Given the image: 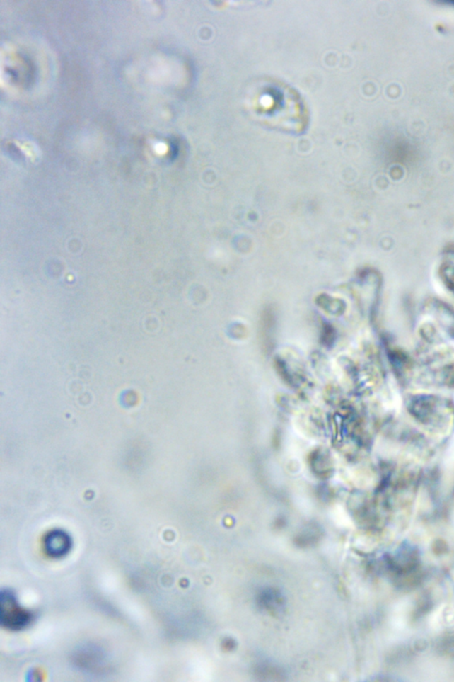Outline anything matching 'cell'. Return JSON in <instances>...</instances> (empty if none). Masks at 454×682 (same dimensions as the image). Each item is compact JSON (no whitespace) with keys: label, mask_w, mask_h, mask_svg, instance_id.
<instances>
[{"label":"cell","mask_w":454,"mask_h":682,"mask_svg":"<svg viewBox=\"0 0 454 682\" xmlns=\"http://www.w3.org/2000/svg\"><path fill=\"white\" fill-rule=\"evenodd\" d=\"M33 620V612L23 608L10 590L0 593V623L9 630H23Z\"/></svg>","instance_id":"6da1fadb"},{"label":"cell","mask_w":454,"mask_h":682,"mask_svg":"<svg viewBox=\"0 0 454 682\" xmlns=\"http://www.w3.org/2000/svg\"><path fill=\"white\" fill-rule=\"evenodd\" d=\"M80 655L85 656V659H81L79 657L78 661H76L79 664V666L83 668V669L92 670L97 669V666L101 664L103 662V657L99 655L100 652H98L95 649H83L81 652H79Z\"/></svg>","instance_id":"3957f363"},{"label":"cell","mask_w":454,"mask_h":682,"mask_svg":"<svg viewBox=\"0 0 454 682\" xmlns=\"http://www.w3.org/2000/svg\"><path fill=\"white\" fill-rule=\"evenodd\" d=\"M71 547V538L64 530H52L44 538L45 551L51 557H62L69 554Z\"/></svg>","instance_id":"7a4b0ae2"}]
</instances>
